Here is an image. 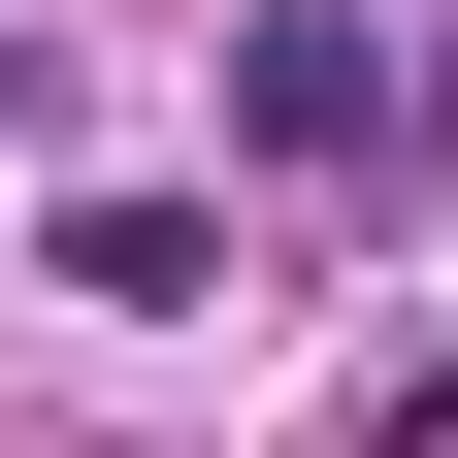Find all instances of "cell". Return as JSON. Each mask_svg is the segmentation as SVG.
Listing matches in <instances>:
<instances>
[{"mask_svg": "<svg viewBox=\"0 0 458 458\" xmlns=\"http://www.w3.org/2000/svg\"><path fill=\"white\" fill-rule=\"evenodd\" d=\"M229 131H262V164H393V131H426V33H360V0H229Z\"/></svg>", "mask_w": 458, "mask_h": 458, "instance_id": "1", "label": "cell"}, {"mask_svg": "<svg viewBox=\"0 0 458 458\" xmlns=\"http://www.w3.org/2000/svg\"><path fill=\"white\" fill-rule=\"evenodd\" d=\"M66 295H98V327H197L229 229H197V197H66Z\"/></svg>", "mask_w": 458, "mask_h": 458, "instance_id": "2", "label": "cell"}, {"mask_svg": "<svg viewBox=\"0 0 458 458\" xmlns=\"http://www.w3.org/2000/svg\"><path fill=\"white\" fill-rule=\"evenodd\" d=\"M360 458H458V360H393V393H360Z\"/></svg>", "mask_w": 458, "mask_h": 458, "instance_id": "3", "label": "cell"}, {"mask_svg": "<svg viewBox=\"0 0 458 458\" xmlns=\"http://www.w3.org/2000/svg\"><path fill=\"white\" fill-rule=\"evenodd\" d=\"M0 131H33V66H0Z\"/></svg>", "mask_w": 458, "mask_h": 458, "instance_id": "4", "label": "cell"}]
</instances>
